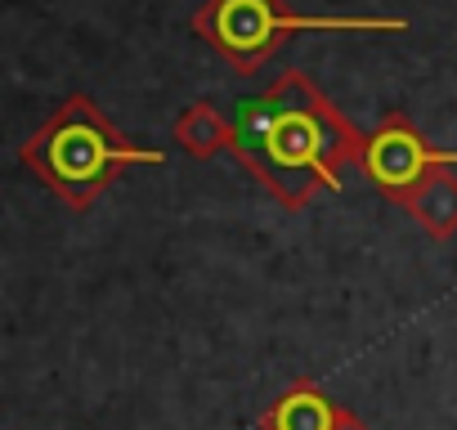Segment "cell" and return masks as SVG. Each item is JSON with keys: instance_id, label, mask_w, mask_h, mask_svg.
<instances>
[{"instance_id": "obj_6", "label": "cell", "mask_w": 457, "mask_h": 430, "mask_svg": "<svg viewBox=\"0 0 457 430\" xmlns=\"http://www.w3.org/2000/svg\"><path fill=\"white\" fill-rule=\"evenodd\" d=\"M170 139L193 161H211L215 153L234 148V117H224L211 99H193L188 108H179V117L170 126Z\"/></svg>"}, {"instance_id": "obj_5", "label": "cell", "mask_w": 457, "mask_h": 430, "mask_svg": "<svg viewBox=\"0 0 457 430\" xmlns=\"http://www.w3.org/2000/svg\"><path fill=\"white\" fill-rule=\"evenodd\" d=\"M395 206H403L417 229L435 243H448L457 234V166L444 161V166H430Z\"/></svg>"}, {"instance_id": "obj_2", "label": "cell", "mask_w": 457, "mask_h": 430, "mask_svg": "<svg viewBox=\"0 0 457 430\" xmlns=\"http://www.w3.org/2000/svg\"><path fill=\"white\" fill-rule=\"evenodd\" d=\"M19 161L77 215H86L104 188H112L130 166H162L166 157L157 148H139L117 130V121L90 99L72 95L63 99L50 121L23 139Z\"/></svg>"}, {"instance_id": "obj_4", "label": "cell", "mask_w": 457, "mask_h": 430, "mask_svg": "<svg viewBox=\"0 0 457 430\" xmlns=\"http://www.w3.org/2000/svg\"><path fill=\"white\" fill-rule=\"evenodd\" d=\"M444 161L457 166V153L435 148L403 112H386L381 126L368 135V148H363V166L359 170L368 175V184H377L381 197L399 202L430 166H444Z\"/></svg>"}, {"instance_id": "obj_1", "label": "cell", "mask_w": 457, "mask_h": 430, "mask_svg": "<svg viewBox=\"0 0 457 430\" xmlns=\"http://www.w3.org/2000/svg\"><path fill=\"white\" fill-rule=\"evenodd\" d=\"M368 135L301 72L287 68L270 90L234 108V153L243 170L287 211H305L319 188L341 193L345 166H363Z\"/></svg>"}, {"instance_id": "obj_3", "label": "cell", "mask_w": 457, "mask_h": 430, "mask_svg": "<svg viewBox=\"0 0 457 430\" xmlns=\"http://www.w3.org/2000/svg\"><path fill=\"white\" fill-rule=\"evenodd\" d=\"M193 32L238 77H256L274 59V50L301 32H408V19L296 14L283 0H202L193 14Z\"/></svg>"}, {"instance_id": "obj_8", "label": "cell", "mask_w": 457, "mask_h": 430, "mask_svg": "<svg viewBox=\"0 0 457 430\" xmlns=\"http://www.w3.org/2000/svg\"><path fill=\"white\" fill-rule=\"evenodd\" d=\"M332 430H372V426H368V421H363L359 412H350V408H341V403H337V417H332Z\"/></svg>"}, {"instance_id": "obj_7", "label": "cell", "mask_w": 457, "mask_h": 430, "mask_svg": "<svg viewBox=\"0 0 457 430\" xmlns=\"http://www.w3.org/2000/svg\"><path fill=\"white\" fill-rule=\"evenodd\" d=\"M332 417L337 403L314 381H296L261 412V430H332Z\"/></svg>"}]
</instances>
